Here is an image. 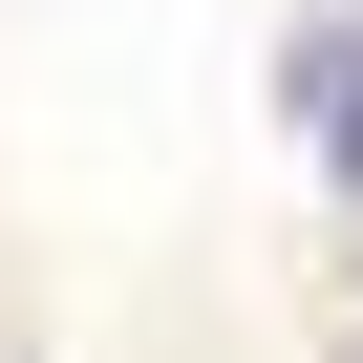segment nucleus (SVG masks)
Masks as SVG:
<instances>
[{
  "label": "nucleus",
  "instance_id": "obj_1",
  "mask_svg": "<svg viewBox=\"0 0 363 363\" xmlns=\"http://www.w3.org/2000/svg\"><path fill=\"white\" fill-rule=\"evenodd\" d=\"M299 128L363 171V22H299Z\"/></svg>",
  "mask_w": 363,
  "mask_h": 363
}]
</instances>
